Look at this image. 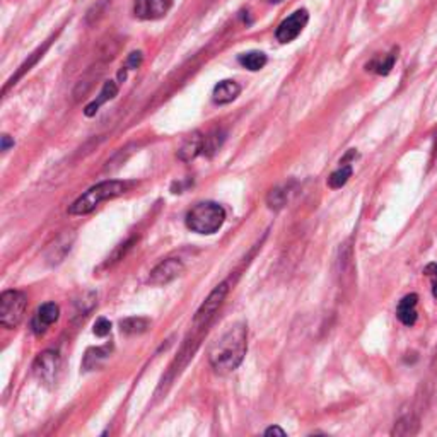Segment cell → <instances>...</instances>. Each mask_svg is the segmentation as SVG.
Returning <instances> with one entry per match:
<instances>
[{
	"mask_svg": "<svg viewBox=\"0 0 437 437\" xmlns=\"http://www.w3.org/2000/svg\"><path fill=\"white\" fill-rule=\"evenodd\" d=\"M246 339H248L246 324H232V327L212 345L209 354L212 367L220 374L231 373V371L237 369L246 356V349H248Z\"/></svg>",
	"mask_w": 437,
	"mask_h": 437,
	"instance_id": "1",
	"label": "cell"
},
{
	"mask_svg": "<svg viewBox=\"0 0 437 437\" xmlns=\"http://www.w3.org/2000/svg\"><path fill=\"white\" fill-rule=\"evenodd\" d=\"M130 187H132V183H128V181H118V180L103 181V183L96 185V187L89 188L84 195H81V197L68 207V214L71 215L89 214V212L96 209L99 203L120 197V195L128 192Z\"/></svg>",
	"mask_w": 437,
	"mask_h": 437,
	"instance_id": "2",
	"label": "cell"
},
{
	"mask_svg": "<svg viewBox=\"0 0 437 437\" xmlns=\"http://www.w3.org/2000/svg\"><path fill=\"white\" fill-rule=\"evenodd\" d=\"M226 210L215 202H202L187 214V227L198 235H214L222 227Z\"/></svg>",
	"mask_w": 437,
	"mask_h": 437,
	"instance_id": "3",
	"label": "cell"
},
{
	"mask_svg": "<svg viewBox=\"0 0 437 437\" xmlns=\"http://www.w3.org/2000/svg\"><path fill=\"white\" fill-rule=\"evenodd\" d=\"M28 297L21 291H6L0 296V323L6 328H16L23 322Z\"/></svg>",
	"mask_w": 437,
	"mask_h": 437,
	"instance_id": "4",
	"label": "cell"
},
{
	"mask_svg": "<svg viewBox=\"0 0 437 437\" xmlns=\"http://www.w3.org/2000/svg\"><path fill=\"white\" fill-rule=\"evenodd\" d=\"M58 367H60L58 354L53 352V350H46V352L40 354L36 361H34L33 374L34 378L43 384H53L55 379H57Z\"/></svg>",
	"mask_w": 437,
	"mask_h": 437,
	"instance_id": "5",
	"label": "cell"
},
{
	"mask_svg": "<svg viewBox=\"0 0 437 437\" xmlns=\"http://www.w3.org/2000/svg\"><path fill=\"white\" fill-rule=\"evenodd\" d=\"M308 11L306 9H299V11L294 12L292 16H289L287 19H284L280 23L279 28H277V40L280 43H291L292 40H296L297 36L302 33L304 26L308 24Z\"/></svg>",
	"mask_w": 437,
	"mask_h": 437,
	"instance_id": "6",
	"label": "cell"
},
{
	"mask_svg": "<svg viewBox=\"0 0 437 437\" xmlns=\"http://www.w3.org/2000/svg\"><path fill=\"white\" fill-rule=\"evenodd\" d=\"M227 291H229L227 284L222 282L210 292V296L207 297L205 302L200 306V309H198L197 314H195V319H193L195 327H202V324H205L207 322H209L212 316L215 314V311L220 308L222 301L226 299Z\"/></svg>",
	"mask_w": 437,
	"mask_h": 437,
	"instance_id": "7",
	"label": "cell"
},
{
	"mask_svg": "<svg viewBox=\"0 0 437 437\" xmlns=\"http://www.w3.org/2000/svg\"><path fill=\"white\" fill-rule=\"evenodd\" d=\"M185 265L180 258H168L159 263L158 267L150 272L149 284L150 285H166L183 274Z\"/></svg>",
	"mask_w": 437,
	"mask_h": 437,
	"instance_id": "8",
	"label": "cell"
},
{
	"mask_svg": "<svg viewBox=\"0 0 437 437\" xmlns=\"http://www.w3.org/2000/svg\"><path fill=\"white\" fill-rule=\"evenodd\" d=\"M173 0H135L133 12L140 19H161L170 12Z\"/></svg>",
	"mask_w": 437,
	"mask_h": 437,
	"instance_id": "9",
	"label": "cell"
},
{
	"mask_svg": "<svg viewBox=\"0 0 437 437\" xmlns=\"http://www.w3.org/2000/svg\"><path fill=\"white\" fill-rule=\"evenodd\" d=\"M60 314V308L55 302H46V304H43L40 309H38L36 316H34L33 319V330L34 333H43L46 330V328L50 327V324H53L58 319Z\"/></svg>",
	"mask_w": 437,
	"mask_h": 437,
	"instance_id": "10",
	"label": "cell"
},
{
	"mask_svg": "<svg viewBox=\"0 0 437 437\" xmlns=\"http://www.w3.org/2000/svg\"><path fill=\"white\" fill-rule=\"evenodd\" d=\"M417 294H408V296H405L403 299L400 301V304H398L396 316L405 327H413V324L417 323Z\"/></svg>",
	"mask_w": 437,
	"mask_h": 437,
	"instance_id": "11",
	"label": "cell"
},
{
	"mask_svg": "<svg viewBox=\"0 0 437 437\" xmlns=\"http://www.w3.org/2000/svg\"><path fill=\"white\" fill-rule=\"evenodd\" d=\"M241 93V86L235 81H222L219 82L217 86L214 88V101L217 105H227V103H232L235 99L240 96Z\"/></svg>",
	"mask_w": 437,
	"mask_h": 437,
	"instance_id": "12",
	"label": "cell"
},
{
	"mask_svg": "<svg viewBox=\"0 0 437 437\" xmlns=\"http://www.w3.org/2000/svg\"><path fill=\"white\" fill-rule=\"evenodd\" d=\"M203 142H205V138H203L198 132H195V133H192V135H188L187 140L183 142V145L180 147L178 158L185 163L192 161V159L197 158V155L203 150Z\"/></svg>",
	"mask_w": 437,
	"mask_h": 437,
	"instance_id": "13",
	"label": "cell"
},
{
	"mask_svg": "<svg viewBox=\"0 0 437 437\" xmlns=\"http://www.w3.org/2000/svg\"><path fill=\"white\" fill-rule=\"evenodd\" d=\"M116 94H118V86H116L113 81H108L106 84H105V88H103L101 93H99L98 99H94V101L91 103V105L86 106V111H84V113L88 115V116L96 115V111L99 110V108L105 105L106 101H110V99H113V98L116 96Z\"/></svg>",
	"mask_w": 437,
	"mask_h": 437,
	"instance_id": "14",
	"label": "cell"
},
{
	"mask_svg": "<svg viewBox=\"0 0 437 437\" xmlns=\"http://www.w3.org/2000/svg\"><path fill=\"white\" fill-rule=\"evenodd\" d=\"M240 63L248 71L257 72L267 65V55L262 53V51H248V53L241 55Z\"/></svg>",
	"mask_w": 437,
	"mask_h": 437,
	"instance_id": "15",
	"label": "cell"
},
{
	"mask_svg": "<svg viewBox=\"0 0 437 437\" xmlns=\"http://www.w3.org/2000/svg\"><path fill=\"white\" fill-rule=\"evenodd\" d=\"M350 176H352V166H350V164H341L339 170L331 173L330 178H328V187L333 190L341 188L344 185H347Z\"/></svg>",
	"mask_w": 437,
	"mask_h": 437,
	"instance_id": "16",
	"label": "cell"
},
{
	"mask_svg": "<svg viewBox=\"0 0 437 437\" xmlns=\"http://www.w3.org/2000/svg\"><path fill=\"white\" fill-rule=\"evenodd\" d=\"M110 345L106 347H99V349H91L88 350L84 357V367L86 369H94V367L99 366V361H105V359L110 356Z\"/></svg>",
	"mask_w": 437,
	"mask_h": 437,
	"instance_id": "17",
	"label": "cell"
},
{
	"mask_svg": "<svg viewBox=\"0 0 437 437\" xmlns=\"http://www.w3.org/2000/svg\"><path fill=\"white\" fill-rule=\"evenodd\" d=\"M123 333L128 335H138V333H144L149 328V322L145 318H127L120 323Z\"/></svg>",
	"mask_w": 437,
	"mask_h": 437,
	"instance_id": "18",
	"label": "cell"
},
{
	"mask_svg": "<svg viewBox=\"0 0 437 437\" xmlns=\"http://www.w3.org/2000/svg\"><path fill=\"white\" fill-rule=\"evenodd\" d=\"M395 60H396V55L395 53H389L388 57L381 58V60H376V62H373L371 65H367V68L371 67V71H374L376 73H379V76H388L389 72H391L393 65H395Z\"/></svg>",
	"mask_w": 437,
	"mask_h": 437,
	"instance_id": "19",
	"label": "cell"
},
{
	"mask_svg": "<svg viewBox=\"0 0 437 437\" xmlns=\"http://www.w3.org/2000/svg\"><path fill=\"white\" fill-rule=\"evenodd\" d=\"M111 331V323L108 322L106 318H99L96 323H94V335L98 336H106L110 335Z\"/></svg>",
	"mask_w": 437,
	"mask_h": 437,
	"instance_id": "20",
	"label": "cell"
},
{
	"mask_svg": "<svg viewBox=\"0 0 437 437\" xmlns=\"http://www.w3.org/2000/svg\"><path fill=\"white\" fill-rule=\"evenodd\" d=\"M284 193L280 192V190H272L270 195H268V205H270L272 209H279V207L284 205Z\"/></svg>",
	"mask_w": 437,
	"mask_h": 437,
	"instance_id": "21",
	"label": "cell"
},
{
	"mask_svg": "<svg viewBox=\"0 0 437 437\" xmlns=\"http://www.w3.org/2000/svg\"><path fill=\"white\" fill-rule=\"evenodd\" d=\"M426 274L429 275L432 282V294H434V297L437 299V263H432V265L427 267Z\"/></svg>",
	"mask_w": 437,
	"mask_h": 437,
	"instance_id": "22",
	"label": "cell"
},
{
	"mask_svg": "<svg viewBox=\"0 0 437 437\" xmlns=\"http://www.w3.org/2000/svg\"><path fill=\"white\" fill-rule=\"evenodd\" d=\"M140 62H142V53H140V51H137V53H132V55H130V58H128V67L137 68L138 65H140Z\"/></svg>",
	"mask_w": 437,
	"mask_h": 437,
	"instance_id": "23",
	"label": "cell"
},
{
	"mask_svg": "<svg viewBox=\"0 0 437 437\" xmlns=\"http://www.w3.org/2000/svg\"><path fill=\"white\" fill-rule=\"evenodd\" d=\"M265 436H280V437H284L285 436V431L280 429V427L274 426V427H268V429L265 431Z\"/></svg>",
	"mask_w": 437,
	"mask_h": 437,
	"instance_id": "24",
	"label": "cell"
},
{
	"mask_svg": "<svg viewBox=\"0 0 437 437\" xmlns=\"http://www.w3.org/2000/svg\"><path fill=\"white\" fill-rule=\"evenodd\" d=\"M11 145H14V140H11L9 135H2V150H7Z\"/></svg>",
	"mask_w": 437,
	"mask_h": 437,
	"instance_id": "25",
	"label": "cell"
}]
</instances>
